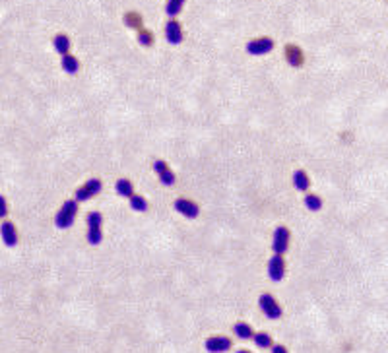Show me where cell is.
<instances>
[{
  "instance_id": "7",
  "label": "cell",
  "mask_w": 388,
  "mask_h": 353,
  "mask_svg": "<svg viewBox=\"0 0 388 353\" xmlns=\"http://www.w3.org/2000/svg\"><path fill=\"white\" fill-rule=\"evenodd\" d=\"M268 276L272 281H281L286 277V260L281 254H274L268 260Z\"/></svg>"
},
{
  "instance_id": "4",
  "label": "cell",
  "mask_w": 388,
  "mask_h": 353,
  "mask_svg": "<svg viewBox=\"0 0 388 353\" xmlns=\"http://www.w3.org/2000/svg\"><path fill=\"white\" fill-rule=\"evenodd\" d=\"M289 239H291V231H289L286 225L276 227V231H274V235H272V251H274V254L288 253Z\"/></svg>"
},
{
  "instance_id": "19",
  "label": "cell",
  "mask_w": 388,
  "mask_h": 353,
  "mask_svg": "<svg viewBox=\"0 0 388 353\" xmlns=\"http://www.w3.org/2000/svg\"><path fill=\"white\" fill-rule=\"evenodd\" d=\"M253 340H255L256 347H260V349H268V347H272V336L268 334V332H255V336H253Z\"/></svg>"
},
{
  "instance_id": "16",
  "label": "cell",
  "mask_w": 388,
  "mask_h": 353,
  "mask_svg": "<svg viewBox=\"0 0 388 353\" xmlns=\"http://www.w3.org/2000/svg\"><path fill=\"white\" fill-rule=\"evenodd\" d=\"M233 334H235L239 340H253L255 330H253L246 322H235V326H233Z\"/></svg>"
},
{
  "instance_id": "1",
  "label": "cell",
  "mask_w": 388,
  "mask_h": 353,
  "mask_svg": "<svg viewBox=\"0 0 388 353\" xmlns=\"http://www.w3.org/2000/svg\"><path fill=\"white\" fill-rule=\"evenodd\" d=\"M76 214H78V202L76 200H66L62 204V208L56 211L55 216V225L58 229H68L72 227V223L76 220Z\"/></svg>"
},
{
  "instance_id": "21",
  "label": "cell",
  "mask_w": 388,
  "mask_h": 353,
  "mask_svg": "<svg viewBox=\"0 0 388 353\" xmlns=\"http://www.w3.org/2000/svg\"><path fill=\"white\" fill-rule=\"evenodd\" d=\"M128 202H130V208H132L134 211L148 210V200H146L144 196H140V194H132V196L128 198Z\"/></svg>"
},
{
  "instance_id": "14",
  "label": "cell",
  "mask_w": 388,
  "mask_h": 353,
  "mask_svg": "<svg viewBox=\"0 0 388 353\" xmlns=\"http://www.w3.org/2000/svg\"><path fill=\"white\" fill-rule=\"evenodd\" d=\"M293 187L297 188L299 192H307L309 190V187H310V179H309V175L303 171V169H297L295 173H293Z\"/></svg>"
},
{
  "instance_id": "18",
  "label": "cell",
  "mask_w": 388,
  "mask_h": 353,
  "mask_svg": "<svg viewBox=\"0 0 388 353\" xmlns=\"http://www.w3.org/2000/svg\"><path fill=\"white\" fill-rule=\"evenodd\" d=\"M60 66H62V70H64L66 74H76L78 70H80V62H78L76 56H72L70 53H68V55L62 56Z\"/></svg>"
},
{
  "instance_id": "20",
  "label": "cell",
  "mask_w": 388,
  "mask_h": 353,
  "mask_svg": "<svg viewBox=\"0 0 388 353\" xmlns=\"http://www.w3.org/2000/svg\"><path fill=\"white\" fill-rule=\"evenodd\" d=\"M183 6H185V0H167L165 14L169 16V18H175V16H179V14H181Z\"/></svg>"
},
{
  "instance_id": "12",
  "label": "cell",
  "mask_w": 388,
  "mask_h": 353,
  "mask_svg": "<svg viewBox=\"0 0 388 353\" xmlns=\"http://www.w3.org/2000/svg\"><path fill=\"white\" fill-rule=\"evenodd\" d=\"M165 39L171 45H179L183 41V27H181V23L175 18H171L165 23Z\"/></svg>"
},
{
  "instance_id": "24",
  "label": "cell",
  "mask_w": 388,
  "mask_h": 353,
  "mask_svg": "<svg viewBox=\"0 0 388 353\" xmlns=\"http://www.w3.org/2000/svg\"><path fill=\"white\" fill-rule=\"evenodd\" d=\"M138 43L142 45V47H152L154 45V33L146 31V29H140L138 31Z\"/></svg>"
},
{
  "instance_id": "11",
  "label": "cell",
  "mask_w": 388,
  "mask_h": 353,
  "mask_svg": "<svg viewBox=\"0 0 388 353\" xmlns=\"http://www.w3.org/2000/svg\"><path fill=\"white\" fill-rule=\"evenodd\" d=\"M0 237H2V241L6 246H16L18 244V231H16V225L12 223V221L4 220L0 223Z\"/></svg>"
},
{
  "instance_id": "15",
  "label": "cell",
  "mask_w": 388,
  "mask_h": 353,
  "mask_svg": "<svg viewBox=\"0 0 388 353\" xmlns=\"http://www.w3.org/2000/svg\"><path fill=\"white\" fill-rule=\"evenodd\" d=\"M53 47H55V51L60 56L68 55V51H70V39H68L64 33H56L55 37H53Z\"/></svg>"
},
{
  "instance_id": "9",
  "label": "cell",
  "mask_w": 388,
  "mask_h": 353,
  "mask_svg": "<svg viewBox=\"0 0 388 353\" xmlns=\"http://www.w3.org/2000/svg\"><path fill=\"white\" fill-rule=\"evenodd\" d=\"M154 169H155V173H157V176H159V183H161L163 187H173V185H175L177 176L169 169V165H167L163 159H157L154 163Z\"/></svg>"
},
{
  "instance_id": "3",
  "label": "cell",
  "mask_w": 388,
  "mask_h": 353,
  "mask_svg": "<svg viewBox=\"0 0 388 353\" xmlns=\"http://www.w3.org/2000/svg\"><path fill=\"white\" fill-rule=\"evenodd\" d=\"M274 51V39L272 37H256L246 43V53L253 56H264Z\"/></svg>"
},
{
  "instance_id": "27",
  "label": "cell",
  "mask_w": 388,
  "mask_h": 353,
  "mask_svg": "<svg viewBox=\"0 0 388 353\" xmlns=\"http://www.w3.org/2000/svg\"><path fill=\"white\" fill-rule=\"evenodd\" d=\"M237 353H251V351H244V349H241V351H237Z\"/></svg>"
},
{
  "instance_id": "13",
  "label": "cell",
  "mask_w": 388,
  "mask_h": 353,
  "mask_svg": "<svg viewBox=\"0 0 388 353\" xmlns=\"http://www.w3.org/2000/svg\"><path fill=\"white\" fill-rule=\"evenodd\" d=\"M286 60L289 62V66L299 68L305 60L303 56V51H301L297 45H286Z\"/></svg>"
},
{
  "instance_id": "2",
  "label": "cell",
  "mask_w": 388,
  "mask_h": 353,
  "mask_svg": "<svg viewBox=\"0 0 388 353\" xmlns=\"http://www.w3.org/2000/svg\"><path fill=\"white\" fill-rule=\"evenodd\" d=\"M88 243L99 244L103 241V216L99 211H91L88 216Z\"/></svg>"
},
{
  "instance_id": "5",
  "label": "cell",
  "mask_w": 388,
  "mask_h": 353,
  "mask_svg": "<svg viewBox=\"0 0 388 353\" xmlns=\"http://www.w3.org/2000/svg\"><path fill=\"white\" fill-rule=\"evenodd\" d=\"M258 307H260V310L264 312L266 319H270V320L281 319V307L277 305V301L272 297V295H268V293L260 295V297H258Z\"/></svg>"
},
{
  "instance_id": "23",
  "label": "cell",
  "mask_w": 388,
  "mask_h": 353,
  "mask_svg": "<svg viewBox=\"0 0 388 353\" xmlns=\"http://www.w3.org/2000/svg\"><path fill=\"white\" fill-rule=\"evenodd\" d=\"M124 23H126V27H130V29H140V27H142V18H140V14L128 12V14L124 16Z\"/></svg>"
},
{
  "instance_id": "6",
  "label": "cell",
  "mask_w": 388,
  "mask_h": 353,
  "mask_svg": "<svg viewBox=\"0 0 388 353\" xmlns=\"http://www.w3.org/2000/svg\"><path fill=\"white\" fill-rule=\"evenodd\" d=\"M101 188H103V183H101L99 179H88L82 187L76 190V202H86V200L93 198V196H97L101 192Z\"/></svg>"
},
{
  "instance_id": "10",
  "label": "cell",
  "mask_w": 388,
  "mask_h": 353,
  "mask_svg": "<svg viewBox=\"0 0 388 353\" xmlns=\"http://www.w3.org/2000/svg\"><path fill=\"white\" fill-rule=\"evenodd\" d=\"M175 210L181 214V216H185V218H189V220H196L200 216V208L198 204H194L192 200H187V198H179L175 200Z\"/></svg>"
},
{
  "instance_id": "17",
  "label": "cell",
  "mask_w": 388,
  "mask_h": 353,
  "mask_svg": "<svg viewBox=\"0 0 388 353\" xmlns=\"http://www.w3.org/2000/svg\"><path fill=\"white\" fill-rule=\"evenodd\" d=\"M115 190H117V194L122 196V198H130L134 194V187L128 179H119V181L115 183Z\"/></svg>"
},
{
  "instance_id": "26",
  "label": "cell",
  "mask_w": 388,
  "mask_h": 353,
  "mask_svg": "<svg viewBox=\"0 0 388 353\" xmlns=\"http://www.w3.org/2000/svg\"><path fill=\"white\" fill-rule=\"evenodd\" d=\"M272 353H288V347L286 345H281V343H272Z\"/></svg>"
},
{
  "instance_id": "22",
  "label": "cell",
  "mask_w": 388,
  "mask_h": 353,
  "mask_svg": "<svg viewBox=\"0 0 388 353\" xmlns=\"http://www.w3.org/2000/svg\"><path fill=\"white\" fill-rule=\"evenodd\" d=\"M305 208L310 211H319L322 208V198L316 194H307L305 196Z\"/></svg>"
},
{
  "instance_id": "25",
  "label": "cell",
  "mask_w": 388,
  "mask_h": 353,
  "mask_svg": "<svg viewBox=\"0 0 388 353\" xmlns=\"http://www.w3.org/2000/svg\"><path fill=\"white\" fill-rule=\"evenodd\" d=\"M6 216H8V202L0 194V220H4Z\"/></svg>"
},
{
  "instance_id": "8",
  "label": "cell",
  "mask_w": 388,
  "mask_h": 353,
  "mask_svg": "<svg viewBox=\"0 0 388 353\" xmlns=\"http://www.w3.org/2000/svg\"><path fill=\"white\" fill-rule=\"evenodd\" d=\"M231 338H227V336H211L204 343L206 351L210 353H225L231 349Z\"/></svg>"
}]
</instances>
